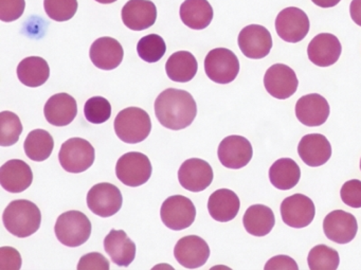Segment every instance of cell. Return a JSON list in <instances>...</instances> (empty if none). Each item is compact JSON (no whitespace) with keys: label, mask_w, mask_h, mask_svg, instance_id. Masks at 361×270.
Instances as JSON below:
<instances>
[{"label":"cell","mask_w":361,"mask_h":270,"mask_svg":"<svg viewBox=\"0 0 361 270\" xmlns=\"http://www.w3.org/2000/svg\"><path fill=\"white\" fill-rule=\"evenodd\" d=\"M342 202L352 208H361V181L352 179L342 185L340 191Z\"/></svg>","instance_id":"cell-39"},{"label":"cell","mask_w":361,"mask_h":270,"mask_svg":"<svg viewBox=\"0 0 361 270\" xmlns=\"http://www.w3.org/2000/svg\"><path fill=\"white\" fill-rule=\"evenodd\" d=\"M123 204L119 188L109 183L94 185L87 194V206L94 214L101 217H111L117 214Z\"/></svg>","instance_id":"cell-10"},{"label":"cell","mask_w":361,"mask_h":270,"mask_svg":"<svg viewBox=\"0 0 361 270\" xmlns=\"http://www.w3.org/2000/svg\"><path fill=\"white\" fill-rule=\"evenodd\" d=\"M324 234L331 242L348 244L352 242L358 231L356 217L343 210L329 213L323 221Z\"/></svg>","instance_id":"cell-17"},{"label":"cell","mask_w":361,"mask_h":270,"mask_svg":"<svg viewBox=\"0 0 361 270\" xmlns=\"http://www.w3.org/2000/svg\"><path fill=\"white\" fill-rule=\"evenodd\" d=\"M331 109L324 97L318 94L301 97L295 104V117L310 128L322 125L329 119Z\"/></svg>","instance_id":"cell-18"},{"label":"cell","mask_w":361,"mask_h":270,"mask_svg":"<svg viewBox=\"0 0 361 270\" xmlns=\"http://www.w3.org/2000/svg\"><path fill=\"white\" fill-rule=\"evenodd\" d=\"M176 261L188 269L202 267L210 257V248L204 238L187 235L177 242L174 248Z\"/></svg>","instance_id":"cell-16"},{"label":"cell","mask_w":361,"mask_h":270,"mask_svg":"<svg viewBox=\"0 0 361 270\" xmlns=\"http://www.w3.org/2000/svg\"><path fill=\"white\" fill-rule=\"evenodd\" d=\"M122 22L133 31L151 28L157 20V8L149 0H130L121 12Z\"/></svg>","instance_id":"cell-19"},{"label":"cell","mask_w":361,"mask_h":270,"mask_svg":"<svg viewBox=\"0 0 361 270\" xmlns=\"http://www.w3.org/2000/svg\"><path fill=\"white\" fill-rule=\"evenodd\" d=\"M162 223L174 231L187 229L195 221L196 209L190 198L173 195L166 198L160 209Z\"/></svg>","instance_id":"cell-8"},{"label":"cell","mask_w":361,"mask_h":270,"mask_svg":"<svg viewBox=\"0 0 361 270\" xmlns=\"http://www.w3.org/2000/svg\"><path fill=\"white\" fill-rule=\"evenodd\" d=\"M22 257L20 252L12 247L0 249V269H20Z\"/></svg>","instance_id":"cell-41"},{"label":"cell","mask_w":361,"mask_h":270,"mask_svg":"<svg viewBox=\"0 0 361 270\" xmlns=\"http://www.w3.org/2000/svg\"><path fill=\"white\" fill-rule=\"evenodd\" d=\"M314 5L318 7L326 9V8H333L337 6L341 0H312Z\"/></svg>","instance_id":"cell-44"},{"label":"cell","mask_w":361,"mask_h":270,"mask_svg":"<svg viewBox=\"0 0 361 270\" xmlns=\"http://www.w3.org/2000/svg\"><path fill=\"white\" fill-rule=\"evenodd\" d=\"M54 149V137L45 130H35L29 133L24 143L27 157L37 162L47 160Z\"/></svg>","instance_id":"cell-32"},{"label":"cell","mask_w":361,"mask_h":270,"mask_svg":"<svg viewBox=\"0 0 361 270\" xmlns=\"http://www.w3.org/2000/svg\"><path fill=\"white\" fill-rule=\"evenodd\" d=\"M166 51V42L157 35H145L137 45L139 58L147 63H156L161 60Z\"/></svg>","instance_id":"cell-35"},{"label":"cell","mask_w":361,"mask_h":270,"mask_svg":"<svg viewBox=\"0 0 361 270\" xmlns=\"http://www.w3.org/2000/svg\"><path fill=\"white\" fill-rule=\"evenodd\" d=\"M155 115L164 128L180 130L193 123L197 115V105L190 92L169 88L156 99Z\"/></svg>","instance_id":"cell-1"},{"label":"cell","mask_w":361,"mask_h":270,"mask_svg":"<svg viewBox=\"0 0 361 270\" xmlns=\"http://www.w3.org/2000/svg\"><path fill=\"white\" fill-rule=\"evenodd\" d=\"M79 270H109V262L99 252H90L83 255L78 264Z\"/></svg>","instance_id":"cell-40"},{"label":"cell","mask_w":361,"mask_h":270,"mask_svg":"<svg viewBox=\"0 0 361 270\" xmlns=\"http://www.w3.org/2000/svg\"><path fill=\"white\" fill-rule=\"evenodd\" d=\"M86 120L92 124H102L109 121L111 116V105L103 97H92L84 106Z\"/></svg>","instance_id":"cell-37"},{"label":"cell","mask_w":361,"mask_h":270,"mask_svg":"<svg viewBox=\"0 0 361 270\" xmlns=\"http://www.w3.org/2000/svg\"><path fill=\"white\" fill-rule=\"evenodd\" d=\"M264 86L270 96L279 100H286L295 94L299 81L290 67L274 64L266 71Z\"/></svg>","instance_id":"cell-11"},{"label":"cell","mask_w":361,"mask_h":270,"mask_svg":"<svg viewBox=\"0 0 361 270\" xmlns=\"http://www.w3.org/2000/svg\"><path fill=\"white\" fill-rule=\"evenodd\" d=\"M3 221L10 233L20 238H28L41 227V210L30 200H13L6 208Z\"/></svg>","instance_id":"cell-2"},{"label":"cell","mask_w":361,"mask_h":270,"mask_svg":"<svg viewBox=\"0 0 361 270\" xmlns=\"http://www.w3.org/2000/svg\"><path fill=\"white\" fill-rule=\"evenodd\" d=\"M104 249L111 261L122 267H128L136 257V244L123 230H111L104 240Z\"/></svg>","instance_id":"cell-25"},{"label":"cell","mask_w":361,"mask_h":270,"mask_svg":"<svg viewBox=\"0 0 361 270\" xmlns=\"http://www.w3.org/2000/svg\"><path fill=\"white\" fill-rule=\"evenodd\" d=\"M44 115L51 125L58 128L69 125L78 115L77 101L65 92L54 94L44 107Z\"/></svg>","instance_id":"cell-23"},{"label":"cell","mask_w":361,"mask_h":270,"mask_svg":"<svg viewBox=\"0 0 361 270\" xmlns=\"http://www.w3.org/2000/svg\"><path fill=\"white\" fill-rule=\"evenodd\" d=\"M238 47L246 58L261 60L269 54L272 37L265 27L250 25L245 27L238 39Z\"/></svg>","instance_id":"cell-13"},{"label":"cell","mask_w":361,"mask_h":270,"mask_svg":"<svg viewBox=\"0 0 361 270\" xmlns=\"http://www.w3.org/2000/svg\"><path fill=\"white\" fill-rule=\"evenodd\" d=\"M307 262L312 270H336L340 263L339 253L326 245H318L308 253Z\"/></svg>","instance_id":"cell-33"},{"label":"cell","mask_w":361,"mask_h":270,"mask_svg":"<svg viewBox=\"0 0 361 270\" xmlns=\"http://www.w3.org/2000/svg\"><path fill=\"white\" fill-rule=\"evenodd\" d=\"M281 215L287 226L295 229L307 227L316 215L314 202L303 194H293L281 204Z\"/></svg>","instance_id":"cell-12"},{"label":"cell","mask_w":361,"mask_h":270,"mask_svg":"<svg viewBox=\"0 0 361 270\" xmlns=\"http://www.w3.org/2000/svg\"><path fill=\"white\" fill-rule=\"evenodd\" d=\"M153 168L149 157L139 152H130L119 158L116 164V175L123 185L136 188L151 178Z\"/></svg>","instance_id":"cell-6"},{"label":"cell","mask_w":361,"mask_h":270,"mask_svg":"<svg viewBox=\"0 0 361 270\" xmlns=\"http://www.w3.org/2000/svg\"><path fill=\"white\" fill-rule=\"evenodd\" d=\"M240 208V198L231 190H216L209 197L208 211L216 221L227 223L232 221L235 219Z\"/></svg>","instance_id":"cell-26"},{"label":"cell","mask_w":361,"mask_h":270,"mask_svg":"<svg viewBox=\"0 0 361 270\" xmlns=\"http://www.w3.org/2000/svg\"><path fill=\"white\" fill-rule=\"evenodd\" d=\"M214 174L208 162L200 158L185 160L178 171V180L183 189L202 192L212 183Z\"/></svg>","instance_id":"cell-15"},{"label":"cell","mask_w":361,"mask_h":270,"mask_svg":"<svg viewBox=\"0 0 361 270\" xmlns=\"http://www.w3.org/2000/svg\"><path fill=\"white\" fill-rule=\"evenodd\" d=\"M78 0H45L46 13L56 22H68L78 11Z\"/></svg>","instance_id":"cell-36"},{"label":"cell","mask_w":361,"mask_h":270,"mask_svg":"<svg viewBox=\"0 0 361 270\" xmlns=\"http://www.w3.org/2000/svg\"><path fill=\"white\" fill-rule=\"evenodd\" d=\"M183 24L193 30H204L213 20V8L208 0H185L180 6Z\"/></svg>","instance_id":"cell-27"},{"label":"cell","mask_w":361,"mask_h":270,"mask_svg":"<svg viewBox=\"0 0 361 270\" xmlns=\"http://www.w3.org/2000/svg\"><path fill=\"white\" fill-rule=\"evenodd\" d=\"M217 155L225 168L238 170L246 166L252 159V145L245 137H226L219 145Z\"/></svg>","instance_id":"cell-14"},{"label":"cell","mask_w":361,"mask_h":270,"mask_svg":"<svg viewBox=\"0 0 361 270\" xmlns=\"http://www.w3.org/2000/svg\"><path fill=\"white\" fill-rule=\"evenodd\" d=\"M97 3L103 4V5H109V4L116 3L117 0H96Z\"/></svg>","instance_id":"cell-45"},{"label":"cell","mask_w":361,"mask_h":270,"mask_svg":"<svg viewBox=\"0 0 361 270\" xmlns=\"http://www.w3.org/2000/svg\"><path fill=\"white\" fill-rule=\"evenodd\" d=\"M96 152L85 139L71 138L65 141L59 153V161L66 172L79 174L94 164Z\"/></svg>","instance_id":"cell-5"},{"label":"cell","mask_w":361,"mask_h":270,"mask_svg":"<svg viewBox=\"0 0 361 270\" xmlns=\"http://www.w3.org/2000/svg\"><path fill=\"white\" fill-rule=\"evenodd\" d=\"M298 154L304 164L317 168L331 159V145L323 135H306L298 145Z\"/></svg>","instance_id":"cell-24"},{"label":"cell","mask_w":361,"mask_h":270,"mask_svg":"<svg viewBox=\"0 0 361 270\" xmlns=\"http://www.w3.org/2000/svg\"><path fill=\"white\" fill-rule=\"evenodd\" d=\"M243 223L248 233L261 238L267 235L274 229L276 217L269 207L253 204L245 212Z\"/></svg>","instance_id":"cell-28"},{"label":"cell","mask_w":361,"mask_h":270,"mask_svg":"<svg viewBox=\"0 0 361 270\" xmlns=\"http://www.w3.org/2000/svg\"><path fill=\"white\" fill-rule=\"evenodd\" d=\"M266 270H298V264L295 263V259H291L288 255H276V257H271L269 261L266 263Z\"/></svg>","instance_id":"cell-42"},{"label":"cell","mask_w":361,"mask_h":270,"mask_svg":"<svg viewBox=\"0 0 361 270\" xmlns=\"http://www.w3.org/2000/svg\"><path fill=\"white\" fill-rule=\"evenodd\" d=\"M18 78L20 83L28 87H39L48 81L50 68L47 61L39 56H29L18 64Z\"/></svg>","instance_id":"cell-29"},{"label":"cell","mask_w":361,"mask_h":270,"mask_svg":"<svg viewBox=\"0 0 361 270\" xmlns=\"http://www.w3.org/2000/svg\"><path fill=\"white\" fill-rule=\"evenodd\" d=\"M197 70V60L189 51L175 52L166 61V75L170 80L178 83H188L192 81L195 78Z\"/></svg>","instance_id":"cell-30"},{"label":"cell","mask_w":361,"mask_h":270,"mask_svg":"<svg viewBox=\"0 0 361 270\" xmlns=\"http://www.w3.org/2000/svg\"><path fill=\"white\" fill-rule=\"evenodd\" d=\"M300 178H301L300 166L290 158H281L270 166V183L276 189L283 190V191L293 189L299 183Z\"/></svg>","instance_id":"cell-31"},{"label":"cell","mask_w":361,"mask_h":270,"mask_svg":"<svg viewBox=\"0 0 361 270\" xmlns=\"http://www.w3.org/2000/svg\"><path fill=\"white\" fill-rule=\"evenodd\" d=\"M23 133V124L20 117L12 111L0 113V145L11 147L18 143Z\"/></svg>","instance_id":"cell-34"},{"label":"cell","mask_w":361,"mask_h":270,"mask_svg":"<svg viewBox=\"0 0 361 270\" xmlns=\"http://www.w3.org/2000/svg\"><path fill=\"white\" fill-rule=\"evenodd\" d=\"M33 181L30 166L20 159H12L0 168V183L10 193L26 191Z\"/></svg>","instance_id":"cell-21"},{"label":"cell","mask_w":361,"mask_h":270,"mask_svg":"<svg viewBox=\"0 0 361 270\" xmlns=\"http://www.w3.org/2000/svg\"><path fill=\"white\" fill-rule=\"evenodd\" d=\"M116 135L128 145L142 142L151 134V117L139 107H128L118 113L114 123Z\"/></svg>","instance_id":"cell-3"},{"label":"cell","mask_w":361,"mask_h":270,"mask_svg":"<svg viewBox=\"0 0 361 270\" xmlns=\"http://www.w3.org/2000/svg\"><path fill=\"white\" fill-rule=\"evenodd\" d=\"M90 56L97 68L113 70L119 67L123 61L124 50L117 39L100 37L90 47Z\"/></svg>","instance_id":"cell-22"},{"label":"cell","mask_w":361,"mask_h":270,"mask_svg":"<svg viewBox=\"0 0 361 270\" xmlns=\"http://www.w3.org/2000/svg\"><path fill=\"white\" fill-rule=\"evenodd\" d=\"M26 9L25 0H0V20L12 23L22 18Z\"/></svg>","instance_id":"cell-38"},{"label":"cell","mask_w":361,"mask_h":270,"mask_svg":"<svg viewBox=\"0 0 361 270\" xmlns=\"http://www.w3.org/2000/svg\"><path fill=\"white\" fill-rule=\"evenodd\" d=\"M310 18L299 8H286L276 18V33L287 43L295 44L303 41L310 32Z\"/></svg>","instance_id":"cell-9"},{"label":"cell","mask_w":361,"mask_h":270,"mask_svg":"<svg viewBox=\"0 0 361 270\" xmlns=\"http://www.w3.org/2000/svg\"><path fill=\"white\" fill-rule=\"evenodd\" d=\"M360 170H361V159H360Z\"/></svg>","instance_id":"cell-46"},{"label":"cell","mask_w":361,"mask_h":270,"mask_svg":"<svg viewBox=\"0 0 361 270\" xmlns=\"http://www.w3.org/2000/svg\"><path fill=\"white\" fill-rule=\"evenodd\" d=\"M342 47L339 39L331 33L316 35L307 47V56L312 64L329 67L335 64L341 56Z\"/></svg>","instance_id":"cell-20"},{"label":"cell","mask_w":361,"mask_h":270,"mask_svg":"<svg viewBox=\"0 0 361 270\" xmlns=\"http://www.w3.org/2000/svg\"><path fill=\"white\" fill-rule=\"evenodd\" d=\"M54 231L56 238L63 245L75 248L87 242L92 234V223L80 211H67L56 219Z\"/></svg>","instance_id":"cell-4"},{"label":"cell","mask_w":361,"mask_h":270,"mask_svg":"<svg viewBox=\"0 0 361 270\" xmlns=\"http://www.w3.org/2000/svg\"><path fill=\"white\" fill-rule=\"evenodd\" d=\"M204 71L211 81L217 84L233 82L240 73V61L234 52L227 48H216L207 54Z\"/></svg>","instance_id":"cell-7"},{"label":"cell","mask_w":361,"mask_h":270,"mask_svg":"<svg viewBox=\"0 0 361 270\" xmlns=\"http://www.w3.org/2000/svg\"><path fill=\"white\" fill-rule=\"evenodd\" d=\"M350 14L353 22L361 27V0H353L350 6Z\"/></svg>","instance_id":"cell-43"}]
</instances>
